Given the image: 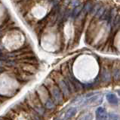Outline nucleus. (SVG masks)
Listing matches in <instances>:
<instances>
[{"label": "nucleus", "instance_id": "1", "mask_svg": "<svg viewBox=\"0 0 120 120\" xmlns=\"http://www.w3.org/2000/svg\"><path fill=\"white\" fill-rule=\"evenodd\" d=\"M111 74L115 81L120 80V62L114 63L111 71Z\"/></svg>", "mask_w": 120, "mask_h": 120}, {"label": "nucleus", "instance_id": "2", "mask_svg": "<svg viewBox=\"0 0 120 120\" xmlns=\"http://www.w3.org/2000/svg\"><path fill=\"white\" fill-rule=\"evenodd\" d=\"M96 117L97 120H107L108 118L107 112L103 107H98L96 110Z\"/></svg>", "mask_w": 120, "mask_h": 120}, {"label": "nucleus", "instance_id": "3", "mask_svg": "<svg viewBox=\"0 0 120 120\" xmlns=\"http://www.w3.org/2000/svg\"><path fill=\"white\" fill-rule=\"evenodd\" d=\"M111 71L108 68H103L101 71V77L102 80L105 82H110L111 80Z\"/></svg>", "mask_w": 120, "mask_h": 120}, {"label": "nucleus", "instance_id": "4", "mask_svg": "<svg viewBox=\"0 0 120 120\" xmlns=\"http://www.w3.org/2000/svg\"><path fill=\"white\" fill-rule=\"evenodd\" d=\"M106 98H107V100L108 101L109 103H110L112 104H118L119 103V100L117 98V97H116L114 94H107L106 95Z\"/></svg>", "mask_w": 120, "mask_h": 120}, {"label": "nucleus", "instance_id": "5", "mask_svg": "<svg viewBox=\"0 0 120 120\" xmlns=\"http://www.w3.org/2000/svg\"><path fill=\"white\" fill-rule=\"evenodd\" d=\"M59 86H60V87H61L62 92H63V94H64L66 96L68 95L70 93V91H69L70 89L68 88V86H67L66 82H65L63 80H61L59 82Z\"/></svg>", "mask_w": 120, "mask_h": 120}, {"label": "nucleus", "instance_id": "6", "mask_svg": "<svg viewBox=\"0 0 120 120\" xmlns=\"http://www.w3.org/2000/svg\"><path fill=\"white\" fill-rule=\"evenodd\" d=\"M76 112H77V110H76V107H71V108H70L69 110L66 111V112L65 118L66 119L72 118L73 116H74L75 115H76Z\"/></svg>", "mask_w": 120, "mask_h": 120}, {"label": "nucleus", "instance_id": "7", "mask_svg": "<svg viewBox=\"0 0 120 120\" xmlns=\"http://www.w3.org/2000/svg\"><path fill=\"white\" fill-rule=\"evenodd\" d=\"M82 9H83V6L82 5H77L74 8V9L73 11V12H72V17H78L79 15L80 14V13L82 12Z\"/></svg>", "mask_w": 120, "mask_h": 120}, {"label": "nucleus", "instance_id": "8", "mask_svg": "<svg viewBox=\"0 0 120 120\" xmlns=\"http://www.w3.org/2000/svg\"><path fill=\"white\" fill-rule=\"evenodd\" d=\"M52 94H53V96L54 97V98L58 101H62V95L61 94V92L59 91V89L58 88H54L53 91H52Z\"/></svg>", "mask_w": 120, "mask_h": 120}, {"label": "nucleus", "instance_id": "9", "mask_svg": "<svg viewBox=\"0 0 120 120\" xmlns=\"http://www.w3.org/2000/svg\"><path fill=\"white\" fill-rule=\"evenodd\" d=\"M105 11H106V8H105L104 7H100V9L97 11V12L96 13L95 17L97 18V19H99L102 17V15L103 14V13L105 12Z\"/></svg>", "mask_w": 120, "mask_h": 120}, {"label": "nucleus", "instance_id": "10", "mask_svg": "<svg viewBox=\"0 0 120 120\" xmlns=\"http://www.w3.org/2000/svg\"><path fill=\"white\" fill-rule=\"evenodd\" d=\"M100 6L99 4H97V5H93L91 11H89L90 14H91V15H93V16H95L96 13L97 12V11L100 9Z\"/></svg>", "mask_w": 120, "mask_h": 120}, {"label": "nucleus", "instance_id": "11", "mask_svg": "<svg viewBox=\"0 0 120 120\" xmlns=\"http://www.w3.org/2000/svg\"><path fill=\"white\" fill-rule=\"evenodd\" d=\"M46 107L48 108V109H51V108H53L54 107V103L52 102V101L51 100H48L47 101V102L46 104Z\"/></svg>", "mask_w": 120, "mask_h": 120}, {"label": "nucleus", "instance_id": "12", "mask_svg": "<svg viewBox=\"0 0 120 120\" xmlns=\"http://www.w3.org/2000/svg\"><path fill=\"white\" fill-rule=\"evenodd\" d=\"M117 93L119 94V95L120 96V89H118V90H117Z\"/></svg>", "mask_w": 120, "mask_h": 120}, {"label": "nucleus", "instance_id": "13", "mask_svg": "<svg viewBox=\"0 0 120 120\" xmlns=\"http://www.w3.org/2000/svg\"><path fill=\"white\" fill-rule=\"evenodd\" d=\"M2 51H1V50H0V57H1V56H2Z\"/></svg>", "mask_w": 120, "mask_h": 120}, {"label": "nucleus", "instance_id": "14", "mask_svg": "<svg viewBox=\"0 0 120 120\" xmlns=\"http://www.w3.org/2000/svg\"><path fill=\"white\" fill-rule=\"evenodd\" d=\"M113 120H119V119H113Z\"/></svg>", "mask_w": 120, "mask_h": 120}]
</instances>
